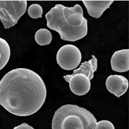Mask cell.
<instances>
[{"mask_svg":"<svg viewBox=\"0 0 129 129\" xmlns=\"http://www.w3.org/2000/svg\"><path fill=\"white\" fill-rule=\"evenodd\" d=\"M46 96L44 81L30 69H13L0 81V105L16 116H28L36 113Z\"/></svg>","mask_w":129,"mask_h":129,"instance_id":"cell-1","label":"cell"},{"mask_svg":"<svg viewBox=\"0 0 129 129\" xmlns=\"http://www.w3.org/2000/svg\"><path fill=\"white\" fill-rule=\"evenodd\" d=\"M45 17L47 26L58 32L62 40L74 42L87 34V20L84 17L79 5L69 8L57 4L47 13Z\"/></svg>","mask_w":129,"mask_h":129,"instance_id":"cell-2","label":"cell"},{"mask_svg":"<svg viewBox=\"0 0 129 129\" xmlns=\"http://www.w3.org/2000/svg\"><path fill=\"white\" fill-rule=\"evenodd\" d=\"M97 123L93 114L75 105L62 106L55 112L52 129H94Z\"/></svg>","mask_w":129,"mask_h":129,"instance_id":"cell-3","label":"cell"},{"mask_svg":"<svg viewBox=\"0 0 129 129\" xmlns=\"http://www.w3.org/2000/svg\"><path fill=\"white\" fill-rule=\"evenodd\" d=\"M27 7L26 1H0V20L4 28L8 29L16 25Z\"/></svg>","mask_w":129,"mask_h":129,"instance_id":"cell-4","label":"cell"},{"mask_svg":"<svg viewBox=\"0 0 129 129\" xmlns=\"http://www.w3.org/2000/svg\"><path fill=\"white\" fill-rule=\"evenodd\" d=\"M82 55L79 49L72 44H66L61 47L57 52L56 61L62 69L72 70L79 66Z\"/></svg>","mask_w":129,"mask_h":129,"instance_id":"cell-5","label":"cell"},{"mask_svg":"<svg viewBox=\"0 0 129 129\" xmlns=\"http://www.w3.org/2000/svg\"><path fill=\"white\" fill-rule=\"evenodd\" d=\"M63 78L66 82L69 83L71 90L76 95H84L90 89V80L84 74L66 75L64 76Z\"/></svg>","mask_w":129,"mask_h":129,"instance_id":"cell-6","label":"cell"},{"mask_svg":"<svg viewBox=\"0 0 129 129\" xmlns=\"http://www.w3.org/2000/svg\"><path fill=\"white\" fill-rule=\"evenodd\" d=\"M106 87L108 91L119 98L127 90L129 83L126 78L121 75H111L106 82Z\"/></svg>","mask_w":129,"mask_h":129,"instance_id":"cell-7","label":"cell"},{"mask_svg":"<svg viewBox=\"0 0 129 129\" xmlns=\"http://www.w3.org/2000/svg\"><path fill=\"white\" fill-rule=\"evenodd\" d=\"M112 70L124 72L129 70V50H119L114 52L111 59Z\"/></svg>","mask_w":129,"mask_h":129,"instance_id":"cell-8","label":"cell"},{"mask_svg":"<svg viewBox=\"0 0 129 129\" xmlns=\"http://www.w3.org/2000/svg\"><path fill=\"white\" fill-rule=\"evenodd\" d=\"M89 16L96 19L102 16L103 13L110 8L114 1H83Z\"/></svg>","mask_w":129,"mask_h":129,"instance_id":"cell-9","label":"cell"},{"mask_svg":"<svg viewBox=\"0 0 129 129\" xmlns=\"http://www.w3.org/2000/svg\"><path fill=\"white\" fill-rule=\"evenodd\" d=\"M92 58L88 61H85L81 63V66L78 69L74 71L72 75L77 74H81L85 75L90 80L94 77V73L97 69V59L94 55H92Z\"/></svg>","mask_w":129,"mask_h":129,"instance_id":"cell-10","label":"cell"},{"mask_svg":"<svg viewBox=\"0 0 129 129\" xmlns=\"http://www.w3.org/2000/svg\"><path fill=\"white\" fill-rule=\"evenodd\" d=\"M10 49L6 40L0 38V70L3 69L9 61Z\"/></svg>","mask_w":129,"mask_h":129,"instance_id":"cell-11","label":"cell"},{"mask_svg":"<svg viewBox=\"0 0 129 129\" xmlns=\"http://www.w3.org/2000/svg\"><path fill=\"white\" fill-rule=\"evenodd\" d=\"M35 41L40 45H48L52 40L51 33L46 28H41L35 33Z\"/></svg>","mask_w":129,"mask_h":129,"instance_id":"cell-12","label":"cell"},{"mask_svg":"<svg viewBox=\"0 0 129 129\" xmlns=\"http://www.w3.org/2000/svg\"><path fill=\"white\" fill-rule=\"evenodd\" d=\"M28 14L30 17L37 19L42 17L43 10L41 6L37 4L31 5L28 9Z\"/></svg>","mask_w":129,"mask_h":129,"instance_id":"cell-13","label":"cell"},{"mask_svg":"<svg viewBox=\"0 0 129 129\" xmlns=\"http://www.w3.org/2000/svg\"><path fill=\"white\" fill-rule=\"evenodd\" d=\"M94 129H115L114 125L109 120H102L97 122Z\"/></svg>","mask_w":129,"mask_h":129,"instance_id":"cell-14","label":"cell"},{"mask_svg":"<svg viewBox=\"0 0 129 129\" xmlns=\"http://www.w3.org/2000/svg\"><path fill=\"white\" fill-rule=\"evenodd\" d=\"M13 129H35L32 126H30L28 123H24L15 126Z\"/></svg>","mask_w":129,"mask_h":129,"instance_id":"cell-15","label":"cell"}]
</instances>
